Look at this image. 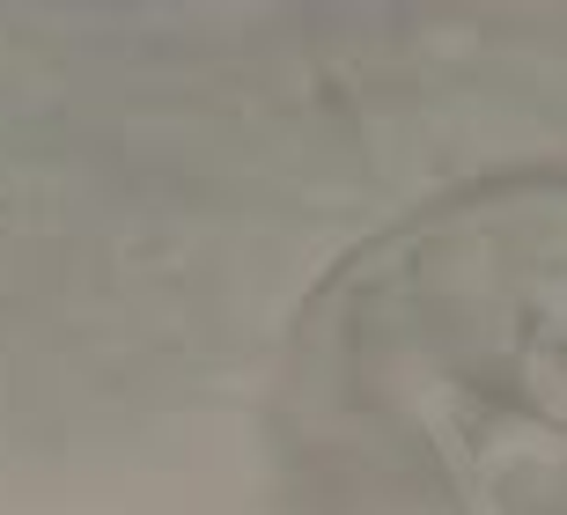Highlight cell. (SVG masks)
I'll use <instances>...</instances> for the list:
<instances>
[{
	"instance_id": "6da1fadb",
	"label": "cell",
	"mask_w": 567,
	"mask_h": 515,
	"mask_svg": "<svg viewBox=\"0 0 567 515\" xmlns=\"http://www.w3.org/2000/svg\"><path fill=\"white\" fill-rule=\"evenodd\" d=\"M332 309L339 501L567 515V192L464 206Z\"/></svg>"
}]
</instances>
